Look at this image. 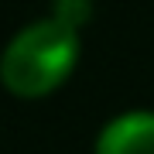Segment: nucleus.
Listing matches in <instances>:
<instances>
[{"mask_svg": "<svg viewBox=\"0 0 154 154\" xmlns=\"http://www.w3.org/2000/svg\"><path fill=\"white\" fill-rule=\"evenodd\" d=\"M96 154H154V113H123L103 127Z\"/></svg>", "mask_w": 154, "mask_h": 154, "instance_id": "nucleus-2", "label": "nucleus"}, {"mask_svg": "<svg viewBox=\"0 0 154 154\" xmlns=\"http://www.w3.org/2000/svg\"><path fill=\"white\" fill-rule=\"evenodd\" d=\"M86 14H89L86 0H58V7H55V17H62V21H69V24H82Z\"/></svg>", "mask_w": 154, "mask_h": 154, "instance_id": "nucleus-3", "label": "nucleus"}, {"mask_svg": "<svg viewBox=\"0 0 154 154\" xmlns=\"http://www.w3.org/2000/svg\"><path fill=\"white\" fill-rule=\"evenodd\" d=\"M79 31L62 17H45L17 31L0 55V82L21 99H41L72 75Z\"/></svg>", "mask_w": 154, "mask_h": 154, "instance_id": "nucleus-1", "label": "nucleus"}]
</instances>
